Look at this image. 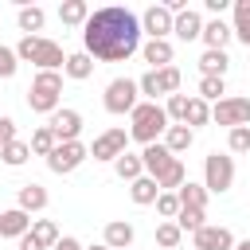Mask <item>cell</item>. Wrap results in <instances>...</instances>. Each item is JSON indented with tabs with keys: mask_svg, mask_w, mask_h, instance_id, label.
<instances>
[{
	"mask_svg": "<svg viewBox=\"0 0 250 250\" xmlns=\"http://www.w3.org/2000/svg\"><path fill=\"white\" fill-rule=\"evenodd\" d=\"M16 207L27 211V215H31V211H43V207H47V188H43V184H23L20 195H16Z\"/></svg>",
	"mask_w": 250,
	"mask_h": 250,
	"instance_id": "cell-18",
	"label": "cell"
},
{
	"mask_svg": "<svg viewBox=\"0 0 250 250\" xmlns=\"http://www.w3.org/2000/svg\"><path fill=\"white\" fill-rule=\"evenodd\" d=\"M203 219H207V215H203L199 207H180V215H176V227H180V230H191V234H195L199 227H207Z\"/></svg>",
	"mask_w": 250,
	"mask_h": 250,
	"instance_id": "cell-35",
	"label": "cell"
},
{
	"mask_svg": "<svg viewBox=\"0 0 250 250\" xmlns=\"http://www.w3.org/2000/svg\"><path fill=\"white\" fill-rule=\"evenodd\" d=\"M55 250H86V246H82L78 238H70V234H62V238L55 242Z\"/></svg>",
	"mask_w": 250,
	"mask_h": 250,
	"instance_id": "cell-44",
	"label": "cell"
},
{
	"mask_svg": "<svg viewBox=\"0 0 250 250\" xmlns=\"http://www.w3.org/2000/svg\"><path fill=\"white\" fill-rule=\"evenodd\" d=\"M16 55H20L23 62H35L39 70H62V66H66L62 47H59L55 39H43V35H23V39L16 43Z\"/></svg>",
	"mask_w": 250,
	"mask_h": 250,
	"instance_id": "cell-4",
	"label": "cell"
},
{
	"mask_svg": "<svg viewBox=\"0 0 250 250\" xmlns=\"http://www.w3.org/2000/svg\"><path fill=\"white\" fill-rule=\"evenodd\" d=\"M12 141H20V137H16V121L0 113V148H4V145H12Z\"/></svg>",
	"mask_w": 250,
	"mask_h": 250,
	"instance_id": "cell-43",
	"label": "cell"
},
{
	"mask_svg": "<svg viewBox=\"0 0 250 250\" xmlns=\"http://www.w3.org/2000/svg\"><path fill=\"white\" fill-rule=\"evenodd\" d=\"M156 82H160V94H176L180 90V66H164V70H156Z\"/></svg>",
	"mask_w": 250,
	"mask_h": 250,
	"instance_id": "cell-37",
	"label": "cell"
},
{
	"mask_svg": "<svg viewBox=\"0 0 250 250\" xmlns=\"http://www.w3.org/2000/svg\"><path fill=\"white\" fill-rule=\"evenodd\" d=\"M227 66H230L227 51H203V55H199V70H203V78H223Z\"/></svg>",
	"mask_w": 250,
	"mask_h": 250,
	"instance_id": "cell-23",
	"label": "cell"
},
{
	"mask_svg": "<svg viewBox=\"0 0 250 250\" xmlns=\"http://www.w3.org/2000/svg\"><path fill=\"white\" fill-rule=\"evenodd\" d=\"M141 160H145V176H152V180H156V176H160L176 156L164 148V141H156V145H145V148H141Z\"/></svg>",
	"mask_w": 250,
	"mask_h": 250,
	"instance_id": "cell-16",
	"label": "cell"
},
{
	"mask_svg": "<svg viewBox=\"0 0 250 250\" xmlns=\"http://www.w3.org/2000/svg\"><path fill=\"white\" fill-rule=\"evenodd\" d=\"M191 141H195V129H188V125H168V133H164V148H168L172 156H176V152H188Z\"/></svg>",
	"mask_w": 250,
	"mask_h": 250,
	"instance_id": "cell-21",
	"label": "cell"
},
{
	"mask_svg": "<svg viewBox=\"0 0 250 250\" xmlns=\"http://www.w3.org/2000/svg\"><path fill=\"white\" fill-rule=\"evenodd\" d=\"M20 250H43V246H39V242H35V238H31V230H27V234H23V238H20Z\"/></svg>",
	"mask_w": 250,
	"mask_h": 250,
	"instance_id": "cell-46",
	"label": "cell"
},
{
	"mask_svg": "<svg viewBox=\"0 0 250 250\" xmlns=\"http://www.w3.org/2000/svg\"><path fill=\"white\" fill-rule=\"evenodd\" d=\"M31 230V215L27 211H20V207H12V211H0V238H23Z\"/></svg>",
	"mask_w": 250,
	"mask_h": 250,
	"instance_id": "cell-13",
	"label": "cell"
},
{
	"mask_svg": "<svg viewBox=\"0 0 250 250\" xmlns=\"http://www.w3.org/2000/svg\"><path fill=\"white\" fill-rule=\"evenodd\" d=\"M172 35H176V39H184V43L199 39V35H203V16H199L195 8H184V12L176 16V23H172Z\"/></svg>",
	"mask_w": 250,
	"mask_h": 250,
	"instance_id": "cell-14",
	"label": "cell"
},
{
	"mask_svg": "<svg viewBox=\"0 0 250 250\" xmlns=\"http://www.w3.org/2000/svg\"><path fill=\"white\" fill-rule=\"evenodd\" d=\"M141 35H145L141 31V20L129 8L109 4V8L90 12V20L82 27V47L98 62H125L129 55L141 51Z\"/></svg>",
	"mask_w": 250,
	"mask_h": 250,
	"instance_id": "cell-1",
	"label": "cell"
},
{
	"mask_svg": "<svg viewBox=\"0 0 250 250\" xmlns=\"http://www.w3.org/2000/svg\"><path fill=\"white\" fill-rule=\"evenodd\" d=\"M180 242H184V230L176 227V219H164V223L156 227V246H160V250H176Z\"/></svg>",
	"mask_w": 250,
	"mask_h": 250,
	"instance_id": "cell-32",
	"label": "cell"
},
{
	"mask_svg": "<svg viewBox=\"0 0 250 250\" xmlns=\"http://www.w3.org/2000/svg\"><path fill=\"white\" fill-rule=\"evenodd\" d=\"M27 156H31V145H27V141H12V145H4V148H0V160H4L8 168L27 164Z\"/></svg>",
	"mask_w": 250,
	"mask_h": 250,
	"instance_id": "cell-33",
	"label": "cell"
},
{
	"mask_svg": "<svg viewBox=\"0 0 250 250\" xmlns=\"http://www.w3.org/2000/svg\"><path fill=\"white\" fill-rule=\"evenodd\" d=\"M137 86H141L145 102H156V98H160V82H156V70H145V74L137 78Z\"/></svg>",
	"mask_w": 250,
	"mask_h": 250,
	"instance_id": "cell-42",
	"label": "cell"
},
{
	"mask_svg": "<svg viewBox=\"0 0 250 250\" xmlns=\"http://www.w3.org/2000/svg\"><path fill=\"white\" fill-rule=\"evenodd\" d=\"M234 250H250V238H242V242H234Z\"/></svg>",
	"mask_w": 250,
	"mask_h": 250,
	"instance_id": "cell-47",
	"label": "cell"
},
{
	"mask_svg": "<svg viewBox=\"0 0 250 250\" xmlns=\"http://www.w3.org/2000/svg\"><path fill=\"white\" fill-rule=\"evenodd\" d=\"M223 94H227V82H223V78H199V98H203V102H207V98H211V102H223Z\"/></svg>",
	"mask_w": 250,
	"mask_h": 250,
	"instance_id": "cell-38",
	"label": "cell"
},
{
	"mask_svg": "<svg viewBox=\"0 0 250 250\" xmlns=\"http://www.w3.org/2000/svg\"><path fill=\"white\" fill-rule=\"evenodd\" d=\"M27 145H31V152H35V156H51V152L59 148V137L51 133V125H39V129L31 133V141H27Z\"/></svg>",
	"mask_w": 250,
	"mask_h": 250,
	"instance_id": "cell-28",
	"label": "cell"
},
{
	"mask_svg": "<svg viewBox=\"0 0 250 250\" xmlns=\"http://www.w3.org/2000/svg\"><path fill=\"white\" fill-rule=\"evenodd\" d=\"M86 250H109V246H105V242H98V246H86Z\"/></svg>",
	"mask_w": 250,
	"mask_h": 250,
	"instance_id": "cell-48",
	"label": "cell"
},
{
	"mask_svg": "<svg viewBox=\"0 0 250 250\" xmlns=\"http://www.w3.org/2000/svg\"><path fill=\"white\" fill-rule=\"evenodd\" d=\"M191 250H234V234L227 227H199L191 234Z\"/></svg>",
	"mask_w": 250,
	"mask_h": 250,
	"instance_id": "cell-12",
	"label": "cell"
},
{
	"mask_svg": "<svg viewBox=\"0 0 250 250\" xmlns=\"http://www.w3.org/2000/svg\"><path fill=\"white\" fill-rule=\"evenodd\" d=\"M141 86L133 82V78H113L109 86H105V94H102V105H105V113H113V117H125V113H133L137 105H141Z\"/></svg>",
	"mask_w": 250,
	"mask_h": 250,
	"instance_id": "cell-5",
	"label": "cell"
},
{
	"mask_svg": "<svg viewBox=\"0 0 250 250\" xmlns=\"http://www.w3.org/2000/svg\"><path fill=\"white\" fill-rule=\"evenodd\" d=\"M164 113H168V121L184 125V121H188V94H172L168 105H164Z\"/></svg>",
	"mask_w": 250,
	"mask_h": 250,
	"instance_id": "cell-36",
	"label": "cell"
},
{
	"mask_svg": "<svg viewBox=\"0 0 250 250\" xmlns=\"http://www.w3.org/2000/svg\"><path fill=\"white\" fill-rule=\"evenodd\" d=\"M102 242H105L109 250H129V246H133V223H125V219H113V223H105V230H102Z\"/></svg>",
	"mask_w": 250,
	"mask_h": 250,
	"instance_id": "cell-17",
	"label": "cell"
},
{
	"mask_svg": "<svg viewBox=\"0 0 250 250\" xmlns=\"http://www.w3.org/2000/svg\"><path fill=\"white\" fill-rule=\"evenodd\" d=\"M31 238H35L43 250H55V242H59L62 234H59V227H55L51 219H35V223H31Z\"/></svg>",
	"mask_w": 250,
	"mask_h": 250,
	"instance_id": "cell-29",
	"label": "cell"
},
{
	"mask_svg": "<svg viewBox=\"0 0 250 250\" xmlns=\"http://www.w3.org/2000/svg\"><path fill=\"white\" fill-rule=\"evenodd\" d=\"M113 172L121 176V180H141L145 176V160H141V152H121L117 160H113Z\"/></svg>",
	"mask_w": 250,
	"mask_h": 250,
	"instance_id": "cell-22",
	"label": "cell"
},
{
	"mask_svg": "<svg viewBox=\"0 0 250 250\" xmlns=\"http://www.w3.org/2000/svg\"><path fill=\"white\" fill-rule=\"evenodd\" d=\"M234 39L250 51V0H234Z\"/></svg>",
	"mask_w": 250,
	"mask_h": 250,
	"instance_id": "cell-30",
	"label": "cell"
},
{
	"mask_svg": "<svg viewBox=\"0 0 250 250\" xmlns=\"http://www.w3.org/2000/svg\"><path fill=\"white\" fill-rule=\"evenodd\" d=\"M207 121H211V105H207L199 94H195V98H188V121H184V125H188V129H195V125H207Z\"/></svg>",
	"mask_w": 250,
	"mask_h": 250,
	"instance_id": "cell-34",
	"label": "cell"
},
{
	"mask_svg": "<svg viewBox=\"0 0 250 250\" xmlns=\"http://www.w3.org/2000/svg\"><path fill=\"white\" fill-rule=\"evenodd\" d=\"M59 20H62L66 27H86L90 4H86V0H66V4H59Z\"/></svg>",
	"mask_w": 250,
	"mask_h": 250,
	"instance_id": "cell-20",
	"label": "cell"
},
{
	"mask_svg": "<svg viewBox=\"0 0 250 250\" xmlns=\"http://www.w3.org/2000/svg\"><path fill=\"white\" fill-rule=\"evenodd\" d=\"M176 195H180V207H199V211H203V207H207V195H211V191H207L203 184H191V180H188V184H184V188H180Z\"/></svg>",
	"mask_w": 250,
	"mask_h": 250,
	"instance_id": "cell-31",
	"label": "cell"
},
{
	"mask_svg": "<svg viewBox=\"0 0 250 250\" xmlns=\"http://www.w3.org/2000/svg\"><path fill=\"white\" fill-rule=\"evenodd\" d=\"M156 184H160V191H180V188L188 184V172H184V160L176 156V160H172V164H168V168H164V172L156 176Z\"/></svg>",
	"mask_w": 250,
	"mask_h": 250,
	"instance_id": "cell-25",
	"label": "cell"
},
{
	"mask_svg": "<svg viewBox=\"0 0 250 250\" xmlns=\"http://www.w3.org/2000/svg\"><path fill=\"white\" fill-rule=\"evenodd\" d=\"M62 74H66V78H74V82H86V78L94 74V59H90L86 51H78V55H66V66H62Z\"/></svg>",
	"mask_w": 250,
	"mask_h": 250,
	"instance_id": "cell-24",
	"label": "cell"
},
{
	"mask_svg": "<svg viewBox=\"0 0 250 250\" xmlns=\"http://www.w3.org/2000/svg\"><path fill=\"white\" fill-rule=\"evenodd\" d=\"M230 184H234V160L219 148L207 152L203 156V188L211 195H223V191H230Z\"/></svg>",
	"mask_w": 250,
	"mask_h": 250,
	"instance_id": "cell-6",
	"label": "cell"
},
{
	"mask_svg": "<svg viewBox=\"0 0 250 250\" xmlns=\"http://www.w3.org/2000/svg\"><path fill=\"white\" fill-rule=\"evenodd\" d=\"M230 35H234V27H227L223 20H207V23H203V35H199V39L207 43V51H223Z\"/></svg>",
	"mask_w": 250,
	"mask_h": 250,
	"instance_id": "cell-19",
	"label": "cell"
},
{
	"mask_svg": "<svg viewBox=\"0 0 250 250\" xmlns=\"http://www.w3.org/2000/svg\"><path fill=\"white\" fill-rule=\"evenodd\" d=\"M59 98H62V74H59V70H39V74L31 78V86H27V109L51 117L55 109H62Z\"/></svg>",
	"mask_w": 250,
	"mask_h": 250,
	"instance_id": "cell-3",
	"label": "cell"
},
{
	"mask_svg": "<svg viewBox=\"0 0 250 250\" xmlns=\"http://www.w3.org/2000/svg\"><path fill=\"white\" fill-rule=\"evenodd\" d=\"M47 125H51V133L59 137V145H70V141H78V133H82V113H78V109H55Z\"/></svg>",
	"mask_w": 250,
	"mask_h": 250,
	"instance_id": "cell-11",
	"label": "cell"
},
{
	"mask_svg": "<svg viewBox=\"0 0 250 250\" xmlns=\"http://www.w3.org/2000/svg\"><path fill=\"white\" fill-rule=\"evenodd\" d=\"M129 195H133V203L148 207V203H156V195H160V184H156L152 176H141V180H133V184H129Z\"/></svg>",
	"mask_w": 250,
	"mask_h": 250,
	"instance_id": "cell-26",
	"label": "cell"
},
{
	"mask_svg": "<svg viewBox=\"0 0 250 250\" xmlns=\"http://www.w3.org/2000/svg\"><path fill=\"white\" fill-rule=\"evenodd\" d=\"M211 121L215 125H227V129L250 125V98H223V102H215Z\"/></svg>",
	"mask_w": 250,
	"mask_h": 250,
	"instance_id": "cell-8",
	"label": "cell"
},
{
	"mask_svg": "<svg viewBox=\"0 0 250 250\" xmlns=\"http://www.w3.org/2000/svg\"><path fill=\"white\" fill-rule=\"evenodd\" d=\"M20 70V55H16V47H4L0 43V78H12Z\"/></svg>",
	"mask_w": 250,
	"mask_h": 250,
	"instance_id": "cell-41",
	"label": "cell"
},
{
	"mask_svg": "<svg viewBox=\"0 0 250 250\" xmlns=\"http://www.w3.org/2000/svg\"><path fill=\"white\" fill-rule=\"evenodd\" d=\"M203 4H207V12H215V20L227 12V0H203Z\"/></svg>",
	"mask_w": 250,
	"mask_h": 250,
	"instance_id": "cell-45",
	"label": "cell"
},
{
	"mask_svg": "<svg viewBox=\"0 0 250 250\" xmlns=\"http://www.w3.org/2000/svg\"><path fill=\"white\" fill-rule=\"evenodd\" d=\"M156 215L176 219V215H180V195H176V191H160V195H156Z\"/></svg>",
	"mask_w": 250,
	"mask_h": 250,
	"instance_id": "cell-39",
	"label": "cell"
},
{
	"mask_svg": "<svg viewBox=\"0 0 250 250\" xmlns=\"http://www.w3.org/2000/svg\"><path fill=\"white\" fill-rule=\"evenodd\" d=\"M172 23H176V16L164 4H148L145 16H141V31H148V39H168L172 35Z\"/></svg>",
	"mask_w": 250,
	"mask_h": 250,
	"instance_id": "cell-10",
	"label": "cell"
},
{
	"mask_svg": "<svg viewBox=\"0 0 250 250\" xmlns=\"http://www.w3.org/2000/svg\"><path fill=\"white\" fill-rule=\"evenodd\" d=\"M43 20H47V12H43V8H35V4L16 12V23H20V31H23V35H35V31H43Z\"/></svg>",
	"mask_w": 250,
	"mask_h": 250,
	"instance_id": "cell-27",
	"label": "cell"
},
{
	"mask_svg": "<svg viewBox=\"0 0 250 250\" xmlns=\"http://www.w3.org/2000/svg\"><path fill=\"white\" fill-rule=\"evenodd\" d=\"M86 156H90V148H86L82 141H70V145H59V148L47 156V168H51L55 176H70Z\"/></svg>",
	"mask_w": 250,
	"mask_h": 250,
	"instance_id": "cell-9",
	"label": "cell"
},
{
	"mask_svg": "<svg viewBox=\"0 0 250 250\" xmlns=\"http://www.w3.org/2000/svg\"><path fill=\"white\" fill-rule=\"evenodd\" d=\"M141 55H145V62H148V70H164V66H172V39H148L145 47H141Z\"/></svg>",
	"mask_w": 250,
	"mask_h": 250,
	"instance_id": "cell-15",
	"label": "cell"
},
{
	"mask_svg": "<svg viewBox=\"0 0 250 250\" xmlns=\"http://www.w3.org/2000/svg\"><path fill=\"white\" fill-rule=\"evenodd\" d=\"M121 152H129V129H121V125L105 129V133L94 137V145H90V156H94V160H117Z\"/></svg>",
	"mask_w": 250,
	"mask_h": 250,
	"instance_id": "cell-7",
	"label": "cell"
},
{
	"mask_svg": "<svg viewBox=\"0 0 250 250\" xmlns=\"http://www.w3.org/2000/svg\"><path fill=\"white\" fill-rule=\"evenodd\" d=\"M129 141H141V145H156L164 133H168V113L164 105L156 102H141L133 113H129Z\"/></svg>",
	"mask_w": 250,
	"mask_h": 250,
	"instance_id": "cell-2",
	"label": "cell"
},
{
	"mask_svg": "<svg viewBox=\"0 0 250 250\" xmlns=\"http://www.w3.org/2000/svg\"><path fill=\"white\" fill-rule=\"evenodd\" d=\"M227 148H230V152H250V125H238V129H230V137H227Z\"/></svg>",
	"mask_w": 250,
	"mask_h": 250,
	"instance_id": "cell-40",
	"label": "cell"
}]
</instances>
